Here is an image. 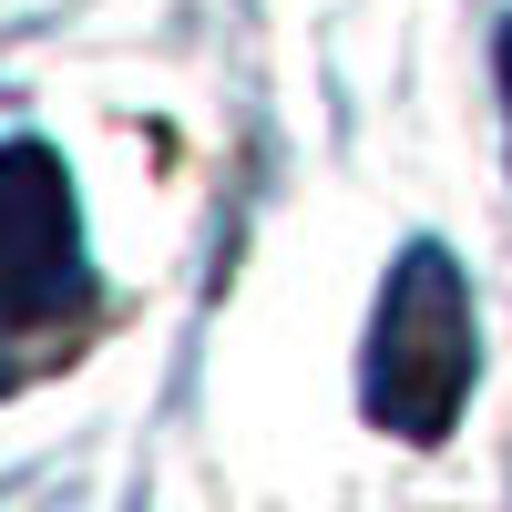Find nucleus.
<instances>
[{
  "instance_id": "1",
  "label": "nucleus",
  "mask_w": 512,
  "mask_h": 512,
  "mask_svg": "<svg viewBox=\"0 0 512 512\" xmlns=\"http://www.w3.org/2000/svg\"><path fill=\"white\" fill-rule=\"evenodd\" d=\"M482 379V318H472V287L441 246H410L390 287H379V318H369V359H359V400L379 431L400 441H441L461 400Z\"/></svg>"
},
{
  "instance_id": "2",
  "label": "nucleus",
  "mask_w": 512,
  "mask_h": 512,
  "mask_svg": "<svg viewBox=\"0 0 512 512\" xmlns=\"http://www.w3.org/2000/svg\"><path fill=\"white\" fill-rule=\"evenodd\" d=\"M82 287V226H72V175L41 144H0V308H62Z\"/></svg>"
},
{
  "instance_id": "3",
  "label": "nucleus",
  "mask_w": 512,
  "mask_h": 512,
  "mask_svg": "<svg viewBox=\"0 0 512 512\" xmlns=\"http://www.w3.org/2000/svg\"><path fill=\"white\" fill-rule=\"evenodd\" d=\"M502 93H512V31H502Z\"/></svg>"
}]
</instances>
